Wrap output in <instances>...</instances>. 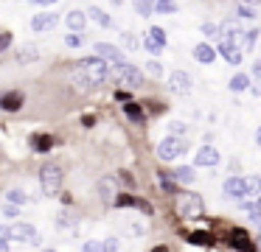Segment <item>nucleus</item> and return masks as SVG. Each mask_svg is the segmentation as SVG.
I'll use <instances>...</instances> for the list:
<instances>
[{"instance_id":"nucleus-20","label":"nucleus","mask_w":261,"mask_h":252,"mask_svg":"<svg viewBox=\"0 0 261 252\" xmlns=\"http://www.w3.org/2000/svg\"><path fill=\"white\" fill-rule=\"evenodd\" d=\"M171 179H174V182H194V177H197V174H194V168H188V165H180V168H174V171L169 174Z\"/></svg>"},{"instance_id":"nucleus-45","label":"nucleus","mask_w":261,"mask_h":252,"mask_svg":"<svg viewBox=\"0 0 261 252\" xmlns=\"http://www.w3.org/2000/svg\"><path fill=\"white\" fill-rule=\"evenodd\" d=\"M118 241H107V244H101V249H110V252H113V249H118Z\"/></svg>"},{"instance_id":"nucleus-16","label":"nucleus","mask_w":261,"mask_h":252,"mask_svg":"<svg viewBox=\"0 0 261 252\" xmlns=\"http://www.w3.org/2000/svg\"><path fill=\"white\" fill-rule=\"evenodd\" d=\"M98 190H101V199L104 202H113L115 193H118V182H115L113 177H104L101 182H98Z\"/></svg>"},{"instance_id":"nucleus-36","label":"nucleus","mask_w":261,"mask_h":252,"mask_svg":"<svg viewBox=\"0 0 261 252\" xmlns=\"http://www.w3.org/2000/svg\"><path fill=\"white\" fill-rule=\"evenodd\" d=\"M242 37H244V45H247V48H253L255 39H258V31H255V28H253V31H242Z\"/></svg>"},{"instance_id":"nucleus-47","label":"nucleus","mask_w":261,"mask_h":252,"mask_svg":"<svg viewBox=\"0 0 261 252\" xmlns=\"http://www.w3.org/2000/svg\"><path fill=\"white\" fill-rule=\"evenodd\" d=\"M250 87H253V95H261V78H255V81L250 84Z\"/></svg>"},{"instance_id":"nucleus-22","label":"nucleus","mask_w":261,"mask_h":252,"mask_svg":"<svg viewBox=\"0 0 261 252\" xmlns=\"http://www.w3.org/2000/svg\"><path fill=\"white\" fill-rule=\"evenodd\" d=\"M242 179H244V196L261 193V177H242Z\"/></svg>"},{"instance_id":"nucleus-17","label":"nucleus","mask_w":261,"mask_h":252,"mask_svg":"<svg viewBox=\"0 0 261 252\" xmlns=\"http://www.w3.org/2000/svg\"><path fill=\"white\" fill-rule=\"evenodd\" d=\"M124 112H126V118H129V121H135V123H143V121H146V112H143V106H138L135 101H124Z\"/></svg>"},{"instance_id":"nucleus-2","label":"nucleus","mask_w":261,"mask_h":252,"mask_svg":"<svg viewBox=\"0 0 261 252\" xmlns=\"http://www.w3.org/2000/svg\"><path fill=\"white\" fill-rule=\"evenodd\" d=\"M79 70H82V76H85L90 84H101V81H107V76H110L107 62H104L101 56H90V59H82Z\"/></svg>"},{"instance_id":"nucleus-30","label":"nucleus","mask_w":261,"mask_h":252,"mask_svg":"<svg viewBox=\"0 0 261 252\" xmlns=\"http://www.w3.org/2000/svg\"><path fill=\"white\" fill-rule=\"evenodd\" d=\"M113 205L115 207H132V205H135V196H132V193H115Z\"/></svg>"},{"instance_id":"nucleus-51","label":"nucleus","mask_w":261,"mask_h":252,"mask_svg":"<svg viewBox=\"0 0 261 252\" xmlns=\"http://www.w3.org/2000/svg\"><path fill=\"white\" fill-rule=\"evenodd\" d=\"M34 3H40V6H54L57 0H34Z\"/></svg>"},{"instance_id":"nucleus-32","label":"nucleus","mask_w":261,"mask_h":252,"mask_svg":"<svg viewBox=\"0 0 261 252\" xmlns=\"http://www.w3.org/2000/svg\"><path fill=\"white\" fill-rule=\"evenodd\" d=\"M82 42H85V39H82V31H70L68 37H65V45H68V48H79Z\"/></svg>"},{"instance_id":"nucleus-7","label":"nucleus","mask_w":261,"mask_h":252,"mask_svg":"<svg viewBox=\"0 0 261 252\" xmlns=\"http://www.w3.org/2000/svg\"><path fill=\"white\" fill-rule=\"evenodd\" d=\"M169 90H171V93H177V95L191 93V76H188L186 70H174L169 76Z\"/></svg>"},{"instance_id":"nucleus-33","label":"nucleus","mask_w":261,"mask_h":252,"mask_svg":"<svg viewBox=\"0 0 261 252\" xmlns=\"http://www.w3.org/2000/svg\"><path fill=\"white\" fill-rule=\"evenodd\" d=\"M239 17H242V20H253V17H255L253 6H250V3H242V6H239Z\"/></svg>"},{"instance_id":"nucleus-10","label":"nucleus","mask_w":261,"mask_h":252,"mask_svg":"<svg viewBox=\"0 0 261 252\" xmlns=\"http://www.w3.org/2000/svg\"><path fill=\"white\" fill-rule=\"evenodd\" d=\"M57 22H59L57 14H51V11H42V14H34V20H31V28H34V31H51Z\"/></svg>"},{"instance_id":"nucleus-40","label":"nucleus","mask_w":261,"mask_h":252,"mask_svg":"<svg viewBox=\"0 0 261 252\" xmlns=\"http://www.w3.org/2000/svg\"><path fill=\"white\" fill-rule=\"evenodd\" d=\"M6 246H9V227L0 224V249H6Z\"/></svg>"},{"instance_id":"nucleus-39","label":"nucleus","mask_w":261,"mask_h":252,"mask_svg":"<svg viewBox=\"0 0 261 252\" xmlns=\"http://www.w3.org/2000/svg\"><path fill=\"white\" fill-rule=\"evenodd\" d=\"M149 34H152V37H154V39H158V42L166 48V31H163V28H158V25H154V28H149Z\"/></svg>"},{"instance_id":"nucleus-8","label":"nucleus","mask_w":261,"mask_h":252,"mask_svg":"<svg viewBox=\"0 0 261 252\" xmlns=\"http://www.w3.org/2000/svg\"><path fill=\"white\" fill-rule=\"evenodd\" d=\"M227 241H230V246H236V249H255V241L247 235V230H242V227H233L230 230V235H227Z\"/></svg>"},{"instance_id":"nucleus-37","label":"nucleus","mask_w":261,"mask_h":252,"mask_svg":"<svg viewBox=\"0 0 261 252\" xmlns=\"http://www.w3.org/2000/svg\"><path fill=\"white\" fill-rule=\"evenodd\" d=\"M169 132H171V134H182V132H188V126H186L182 121H171V123H169Z\"/></svg>"},{"instance_id":"nucleus-5","label":"nucleus","mask_w":261,"mask_h":252,"mask_svg":"<svg viewBox=\"0 0 261 252\" xmlns=\"http://www.w3.org/2000/svg\"><path fill=\"white\" fill-rule=\"evenodd\" d=\"M115 81L118 84H126V87H141L143 84V73L138 70V67H132V65H126V62H118L115 65Z\"/></svg>"},{"instance_id":"nucleus-34","label":"nucleus","mask_w":261,"mask_h":252,"mask_svg":"<svg viewBox=\"0 0 261 252\" xmlns=\"http://www.w3.org/2000/svg\"><path fill=\"white\" fill-rule=\"evenodd\" d=\"M202 34H205L208 39L219 37V25H214V22H202Z\"/></svg>"},{"instance_id":"nucleus-55","label":"nucleus","mask_w":261,"mask_h":252,"mask_svg":"<svg viewBox=\"0 0 261 252\" xmlns=\"http://www.w3.org/2000/svg\"><path fill=\"white\" fill-rule=\"evenodd\" d=\"M255 207H258V210H261V196H258V202H255Z\"/></svg>"},{"instance_id":"nucleus-3","label":"nucleus","mask_w":261,"mask_h":252,"mask_svg":"<svg viewBox=\"0 0 261 252\" xmlns=\"http://www.w3.org/2000/svg\"><path fill=\"white\" fill-rule=\"evenodd\" d=\"M186 140L180 137V134H169V137H163L158 143V157L163 162H169V160H177V157H182L186 154Z\"/></svg>"},{"instance_id":"nucleus-52","label":"nucleus","mask_w":261,"mask_h":252,"mask_svg":"<svg viewBox=\"0 0 261 252\" xmlns=\"http://www.w3.org/2000/svg\"><path fill=\"white\" fill-rule=\"evenodd\" d=\"M255 143L261 146V126H258V132H255Z\"/></svg>"},{"instance_id":"nucleus-50","label":"nucleus","mask_w":261,"mask_h":252,"mask_svg":"<svg viewBox=\"0 0 261 252\" xmlns=\"http://www.w3.org/2000/svg\"><path fill=\"white\" fill-rule=\"evenodd\" d=\"M85 249H87V252H93V249H101V244H96V241H90V244H85Z\"/></svg>"},{"instance_id":"nucleus-13","label":"nucleus","mask_w":261,"mask_h":252,"mask_svg":"<svg viewBox=\"0 0 261 252\" xmlns=\"http://www.w3.org/2000/svg\"><path fill=\"white\" fill-rule=\"evenodd\" d=\"M216 162H219V151H216L214 146H202V149L197 151V165L211 168V165H216Z\"/></svg>"},{"instance_id":"nucleus-27","label":"nucleus","mask_w":261,"mask_h":252,"mask_svg":"<svg viewBox=\"0 0 261 252\" xmlns=\"http://www.w3.org/2000/svg\"><path fill=\"white\" fill-rule=\"evenodd\" d=\"M247 87H250V78L244 76V73H239V76L230 78V90H233V93H242V90H247Z\"/></svg>"},{"instance_id":"nucleus-43","label":"nucleus","mask_w":261,"mask_h":252,"mask_svg":"<svg viewBox=\"0 0 261 252\" xmlns=\"http://www.w3.org/2000/svg\"><path fill=\"white\" fill-rule=\"evenodd\" d=\"M17 207H20V205H12V202H9V205L3 207V213H6V216H17V213H20Z\"/></svg>"},{"instance_id":"nucleus-26","label":"nucleus","mask_w":261,"mask_h":252,"mask_svg":"<svg viewBox=\"0 0 261 252\" xmlns=\"http://www.w3.org/2000/svg\"><path fill=\"white\" fill-rule=\"evenodd\" d=\"M132 6H135V11L141 17H152V11H154L152 0H132Z\"/></svg>"},{"instance_id":"nucleus-31","label":"nucleus","mask_w":261,"mask_h":252,"mask_svg":"<svg viewBox=\"0 0 261 252\" xmlns=\"http://www.w3.org/2000/svg\"><path fill=\"white\" fill-rule=\"evenodd\" d=\"M143 48H146V50H149V53H154V56H158V53H160V50H163V45H160V42H158V39H154V37H152V34H149V37H146V39H143Z\"/></svg>"},{"instance_id":"nucleus-41","label":"nucleus","mask_w":261,"mask_h":252,"mask_svg":"<svg viewBox=\"0 0 261 252\" xmlns=\"http://www.w3.org/2000/svg\"><path fill=\"white\" fill-rule=\"evenodd\" d=\"M132 207H138V210H143L146 216H152V205H149V202H143V199H138V196H135V205H132Z\"/></svg>"},{"instance_id":"nucleus-24","label":"nucleus","mask_w":261,"mask_h":252,"mask_svg":"<svg viewBox=\"0 0 261 252\" xmlns=\"http://www.w3.org/2000/svg\"><path fill=\"white\" fill-rule=\"evenodd\" d=\"M188 244H194V246H214V235L211 233H191L188 235Z\"/></svg>"},{"instance_id":"nucleus-14","label":"nucleus","mask_w":261,"mask_h":252,"mask_svg":"<svg viewBox=\"0 0 261 252\" xmlns=\"http://www.w3.org/2000/svg\"><path fill=\"white\" fill-rule=\"evenodd\" d=\"M20 106H23V95H20V93H6V95H0V109L17 112Z\"/></svg>"},{"instance_id":"nucleus-56","label":"nucleus","mask_w":261,"mask_h":252,"mask_svg":"<svg viewBox=\"0 0 261 252\" xmlns=\"http://www.w3.org/2000/svg\"><path fill=\"white\" fill-rule=\"evenodd\" d=\"M255 246H261V241H258V244H255Z\"/></svg>"},{"instance_id":"nucleus-4","label":"nucleus","mask_w":261,"mask_h":252,"mask_svg":"<svg viewBox=\"0 0 261 252\" xmlns=\"http://www.w3.org/2000/svg\"><path fill=\"white\" fill-rule=\"evenodd\" d=\"M40 185L45 196H57L62 190V168L59 165H42L40 171Z\"/></svg>"},{"instance_id":"nucleus-38","label":"nucleus","mask_w":261,"mask_h":252,"mask_svg":"<svg viewBox=\"0 0 261 252\" xmlns=\"http://www.w3.org/2000/svg\"><path fill=\"white\" fill-rule=\"evenodd\" d=\"M9 48H12V34L3 31V34H0V53H3V50H9Z\"/></svg>"},{"instance_id":"nucleus-46","label":"nucleus","mask_w":261,"mask_h":252,"mask_svg":"<svg viewBox=\"0 0 261 252\" xmlns=\"http://www.w3.org/2000/svg\"><path fill=\"white\" fill-rule=\"evenodd\" d=\"M124 42H126V45H129V48H135V45H138V39H135V37H132V34H124Z\"/></svg>"},{"instance_id":"nucleus-9","label":"nucleus","mask_w":261,"mask_h":252,"mask_svg":"<svg viewBox=\"0 0 261 252\" xmlns=\"http://www.w3.org/2000/svg\"><path fill=\"white\" fill-rule=\"evenodd\" d=\"M96 56H101L104 62H115V65L124 62V50L110 45V42H96Z\"/></svg>"},{"instance_id":"nucleus-21","label":"nucleus","mask_w":261,"mask_h":252,"mask_svg":"<svg viewBox=\"0 0 261 252\" xmlns=\"http://www.w3.org/2000/svg\"><path fill=\"white\" fill-rule=\"evenodd\" d=\"M65 22H68L70 31H82V28H85V14L73 9V11H68V14H65Z\"/></svg>"},{"instance_id":"nucleus-54","label":"nucleus","mask_w":261,"mask_h":252,"mask_svg":"<svg viewBox=\"0 0 261 252\" xmlns=\"http://www.w3.org/2000/svg\"><path fill=\"white\" fill-rule=\"evenodd\" d=\"M110 3H115V6H121V3H124V0H110Z\"/></svg>"},{"instance_id":"nucleus-25","label":"nucleus","mask_w":261,"mask_h":252,"mask_svg":"<svg viewBox=\"0 0 261 252\" xmlns=\"http://www.w3.org/2000/svg\"><path fill=\"white\" fill-rule=\"evenodd\" d=\"M87 14H90V17H93V20H96V22H98V25H104V28H110V25H113V20H110V14H107V11H101V9H96V6H93V9H90V11H87Z\"/></svg>"},{"instance_id":"nucleus-42","label":"nucleus","mask_w":261,"mask_h":252,"mask_svg":"<svg viewBox=\"0 0 261 252\" xmlns=\"http://www.w3.org/2000/svg\"><path fill=\"white\" fill-rule=\"evenodd\" d=\"M146 70L152 73V76H160V73H163V70H160V65H158V62H154V59H152V62H149V65H146Z\"/></svg>"},{"instance_id":"nucleus-15","label":"nucleus","mask_w":261,"mask_h":252,"mask_svg":"<svg viewBox=\"0 0 261 252\" xmlns=\"http://www.w3.org/2000/svg\"><path fill=\"white\" fill-rule=\"evenodd\" d=\"M194 59H197V62H202V65H211V62L216 59V50L211 48L208 42H199L197 48H194Z\"/></svg>"},{"instance_id":"nucleus-29","label":"nucleus","mask_w":261,"mask_h":252,"mask_svg":"<svg viewBox=\"0 0 261 252\" xmlns=\"http://www.w3.org/2000/svg\"><path fill=\"white\" fill-rule=\"evenodd\" d=\"M152 6H154L158 11H163V14H174V11H177L174 0H152Z\"/></svg>"},{"instance_id":"nucleus-18","label":"nucleus","mask_w":261,"mask_h":252,"mask_svg":"<svg viewBox=\"0 0 261 252\" xmlns=\"http://www.w3.org/2000/svg\"><path fill=\"white\" fill-rule=\"evenodd\" d=\"M219 37H222V39H230V42H233L236 37H242V28H239V22H230V20L222 22V25H219Z\"/></svg>"},{"instance_id":"nucleus-44","label":"nucleus","mask_w":261,"mask_h":252,"mask_svg":"<svg viewBox=\"0 0 261 252\" xmlns=\"http://www.w3.org/2000/svg\"><path fill=\"white\" fill-rule=\"evenodd\" d=\"M93 123H96V118H93V115H82V126H87V129H90Z\"/></svg>"},{"instance_id":"nucleus-23","label":"nucleus","mask_w":261,"mask_h":252,"mask_svg":"<svg viewBox=\"0 0 261 252\" xmlns=\"http://www.w3.org/2000/svg\"><path fill=\"white\" fill-rule=\"evenodd\" d=\"M37 56H40V50H37L34 45H29V48H20V50H17V62H20V65L37 62Z\"/></svg>"},{"instance_id":"nucleus-6","label":"nucleus","mask_w":261,"mask_h":252,"mask_svg":"<svg viewBox=\"0 0 261 252\" xmlns=\"http://www.w3.org/2000/svg\"><path fill=\"white\" fill-rule=\"evenodd\" d=\"M9 238L20 241V244H37V238H40V233H37L34 224H25V221H17L9 227Z\"/></svg>"},{"instance_id":"nucleus-11","label":"nucleus","mask_w":261,"mask_h":252,"mask_svg":"<svg viewBox=\"0 0 261 252\" xmlns=\"http://www.w3.org/2000/svg\"><path fill=\"white\" fill-rule=\"evenodd\" d=\"M225 196H233V199H242L244 196V179L242 177H227L225 185H222Z\"/></svg>"},{"instance_id":"nucleus-49","label":"nucleus","mask_w":261,"mask_h":252,"mask_svg":"<svg viewBox=\"0 0 261 252\" xmlns=\"http://www.w3.org/2000/svg\"><path fill=\"white\" fill-rule=\"evenodd\" d=\"M115 98H118V101H129V93H124V90H118V93H115Z\"/></svg>"},{"instance_id":"nucleus-19","label":"nucleus","mask_w":261,"mask_h":252,"mask_svg":"<svg viewBox=\"0 0 261 252\" xmlns=\"http://www.w3.org/2000/svg\"><path fill=\"white\" fill-rule=\"evenodd\" d=\"M31 146H34V151H51V146H54V137L51 134H31Z\"/></svg>"},{"instance_id":"nucleus-53","label":"nucleus","mask_w":261,"mask_h":252,"mask_svg":"<svg viewBox=\"0 0 261 252\" xmlns=\"http://www.w3.org/2000/svg\"><path fill=\"white\" fill-rule=\"evenodd\" d=\"M242 3H250V6H255V3H261V0H242Z\"/></svg>"},{"instance_id":"nucleus-48","label":"nucleus","mask_w":261,"mask_h":252,"mask_svg":"<svg viewBox=\"0 0 261 252\" xmlns=\"http://www.w3.org/2000/svg\"><path fill=\"white\" fill-rule=\"evenodd\" d=\"M253 78H261V62H255V65H253Z\"/></svg>"},{"instance_id":"nucleus-12","label":"nucleus","mask_w":261,"mask_h":252,"mask_svg":"<svg viewBox=\"0 0 261 252\" xmlns=\"http://www.w3.org/2000/svg\"><path fill=\"white\" fill-rule=\"evenodd\" d=\"M219 53L225 56V62H230V65H239V62H242V50H239L230 39H222L219 42Z\"/></svg>"},{"instance_id":"nucleus-28","label":"nucleus","mask_w":261,"mask_h":252,"mask_svg":"<svg viewBox=\"0 0 261 252\" xmlns=\"http://www.w3.org/2000/svg\"><path fill=\"white\" fill-rule=\"evenodd\" d=\"M158 179H160V188H163L166 193H174V196H177V182L169 177V174H166V171H160V177H158Z\"/></svg>"},{"instance_id":"nucleus-35","label":"nucleus","mask_w":261,"mask_h":252,"mask_svg":"<svg viewBox=\"0 0 261 252\" xmlns=\"http://www.w3.org/2000/svg\"><path fill=\"white\" fill-rule=\"evenodd\" d=\"M6 199L12 202V205H23V202H25V193H23V190H9Z\"/></svg>"},{"instance_id":"nucleus-1","label":"nucleus","mask_w":261,"mask_h":252,"mask_svg":"<svg viewBox=\"0 0 261 252\" xmlns=\"http://www.w3.org/2000/svg\"><path fill=\"white\" fill-rule=\"evenodd\" d=\"M177 213H180L182 218H202V213H205V202H202V196L199 193H180L177 190Z\"/></svg>"}]
</instances>
